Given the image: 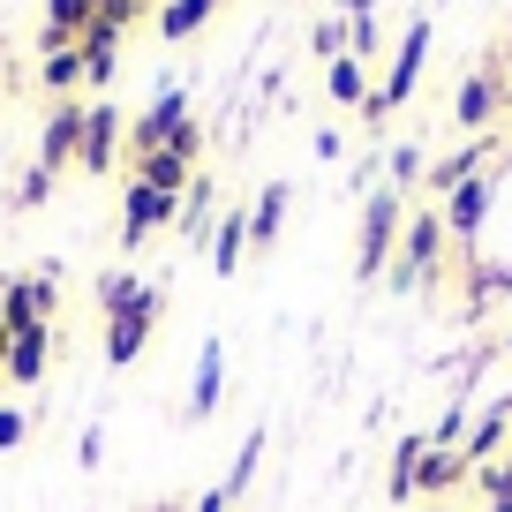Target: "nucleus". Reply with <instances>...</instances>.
Instances as JSON below:
<instances>
[{
	"label": "nucleus",
	"mask_w": 512,
	"mask_h": 512,
	"mask_svg": "<svg viewBox=\"0 0 512 512\" xmlns=\"http://www.w3.org/2000/svg\"><path fill=\"white\" fill-rule=\"evenodd\" d=\"M445 256H452V234H445V219H437V204L407 211V234H400V256H392L384 287H392V294H422V287H437Z\"/></svg>",
	"instance_id": "obj_1"
},
{
	"label": "nucleus",
	"mask_w": 512,
	"mask_h": 512,
	"mask_svg": "<svg viewBox=\"0 0 512 512\" xmlns=\"http://www.w3.org/2000/svg\"><path fill=\"white\" fill-rule=\"evenodd\" d=\"M400 234H407V196L377 181V196L362 204V249H354V279H362V287H377V279L392 272Z\"/></svg>",
	"instance_id": "obj_2"
},
{
	"label": "nucleus",
	"mask_w": 512,
	"mask_h": 512,
	"mask_svg": "<svg viewBox=\"0 0 512 512\" xmlns=\"http://www.w3.org/2000/svg\"><path fill=\"white\" fill-rule=\"evenodd\" d=\"M159 309H166V294L144 287V279H136V294H128V302L106 309V362H113V369H128L136 354L151 347V332H159Z\"/></svg>",
	"instance_id": "obj_3"
},
{
	"label": "nucleus",
	"mask_w": 512,
	"mask_h": 512,
	"mask_svg": "<svg viewBox=\"0 0 512 512\" xmlns=\"http://www.w3.org/2000/svg\"><path fill=\"white\" fill-rule=\"evenodd\" d=\"M512 106V76H505V53H482L475 68H467V83H460V98H452V121L460 128H475V136H490L497 128V113Z\"/></svg>",
	"instance_id": "obj_4"
},
{
	"label": "nucleus",
	"mask_w": 512,
	"mask_h": 512,
	"mask_svg": "<svg viewBox=\"0 0 512 512\" xmlns=\"http://www.w3.org/2000/svg\"><path fill=\"white\" fill-rule=\"evenodd\" d=\"M430 38H437V23L430 16H415L407 23V38H400V53H392V68H384V83H377V98H384V113H400L407 98H415V83H422V68H430Z\"/></svg>",
	"instance_id": "obj_5"
},
{
	"label": "nucleus",
	"mask_w": 512,
	"mask_h": 512,
	"mask_svg": "<svg viewBox=\"0 0 512 512\" xmlns=\"http://www.w3.org/2000/svg\"><path fill=\"white\" fill-rule=\"evenodd\" d=\"M121 151H128V121H121V106H106V98H98V106L83 113L76 174H113V166H121Z\"/></svg>",
	"instance_id": "obj_6"
},
{
	"label": "nucleus",
	"mask_w": 512,
	"mask_h": 512,
	"mask_svg": "<svg viewBox=\"0 0 512 512\" xmlns=\"http://www.w3.org/2000/svg\"><path fill=\"white\" fill-rule=\"evenodd\" d=\"M505 174V166H497ZM497 174H475V181H460V189L437 204V219H445V234H452V249H467V241L482 234V219H490V204H497Z\"/></svg>",
	"instance_id": "obj_7"
},
{
	"label": "nucleus",
	"mask_w": 512,
	"mask_h": 512,
	"mask_svg": "<svg viewBox=\"0 0 512 512\" xmlns=\"http://www.w3.org/2000/svg\"><path fill=\"white\" fill-rule=\"evenodd\" d=\"M174 211H181V196L151 189V181H128V196H121V249H144L159 226H174Z\"/></svg>",
	"instance_id": "obj_8"
},
{
	"label": "nucleus",
	"mask_w": 512,
	"mask_h": 512,
	"mask_svg": "<svg viewBox=\"0 0 512 512\" xmlns=\"http://www.w3.org/2000/svg\"><path fill=\"white\" fill-rule=\"evenodd\" d=\"M83 113H91V106L53 98L46 128H38V166H46V174H68V166H76V151H83Z\"/></svg>",
	"instance_id": "obj_9"
},
{
	"label": "nucleus",
	"mask_w": 512,
	"mask_h": 512,
	"mask_svg": "<svg viewBox=\"0 0 512 512\" xmlns=\"http://www.w3.org/2000/svg\"><path fill=\"white\" fill-rule=\"evenodd\" d=\"M490 159H497V136H475V144H460V151H445V159L422 174V196L430 204H445L460 181H475V174H490Z\"/></svg>",
	"instance_id": "obj_10"
},
{
	"label": "nucleus",
	"mask_w": 512,
	"mask_h": 512,
	"mask_svg": "<svg viewBox=\"0 0 512 512\" xmlns=\"http://www.w3.org/2000/svg\"><path fill=\"white\" fill-rule=\"evenodd\" d=\"M181 121H189V91H159L136 121H128V159H136V151H166Z\"/></svg>",
	"instance_id": "obj_11"
},
{
	"label": "nucleus",
	"mask_w": 512,
	"mask_h": 512,
	"mask_svg": "<svg viewBox=\"0 0 512 512\" xmlns=\"http://www.w3.org/2000/svg\"><path fill=\"white\" fill-rule=\"evenodd\" d=\"M452 264L467 272L460 317H482L490 302H505V294H512V264H490V256H475V249H452Z\"/></svg>",
	"instance_id": "obj_12"
},
{
	"label": "nucleus",
	"mask_w": 512,
	"mask_h": 512,
	"mask_svg": "<svg viewBox=\"0 0 512 512\" xmlns=\"http://www.w3.org/2000/svg\"><path fill=\"white\" fill-rule=\"evenodd\" d=\"M211 226H219V181L196 166V181L181 189V211H174V234L189 241V249H211Z\"/></svg>",
	"instance_id": "obj_13"
},
{
	"label": "nucleus",
	"mask_w": 512,
	"mask_h": 512,
	"mask_svg": "<svg viewBox=\"0 0 512 512\" xmlns=\"http://www.w3.org/2000/svg\"><path fill=\"white\" fill-rule=\"evenodd\" d=\"M219 392H226V339H204L196 347V384H189V422L219 415Z\"/></svg>",
	"instance_id": "obj_14"
},
{
	"label": "nucleus",
	"mask_w": 512,
	"mask_h": 512,
	"mask_svg": "<svg viewBox=\"0 0 512 512\" xmlns=\"http://www.w3.org/2000/svg\"><path fill=\"white\" fill-rule=\"evenodd\" d=\"M46 354H53V324L16 332V339H8V362H0V384H38V377H46Z\"/></svg>",
	"instance_id": "obj_15"
},
{
	"label": "nucleus",
	"mask_w": 512,
	"mask_h": 512,
	"mask_svg": "<svg viewBox=\"0 0 512 512\" xmlns=\"http://www.w3.org/2000/svg\"><path fill=\"white\" fill-rule=\"evenodd\" d=\"M460 482H475L467 452H437V445H422V467H415V497L445 505V490H460Z\"/></svg>",
	"instance_id": "obj_16"
},
{
	"label": "nucleus",
	"mask_w": 512,
	"mask_h": 512,
	"mask_svg": "<svg viewBox=\"0 0 512 512\" xmlns=\"http://www.w3.org/2000/svg\"><path fill=\"white\" fill-rule=\"evenodd\" d=\"M505 445H512V392H505L497 407H482V422L467 430V445H460V452H467V467H490Z\"/></svg>",
	"instance_id": "obj_17"
},
{
	"label": "nucleus",
	"mask_w": 512,
	"mask_h": 512,
	"mask_svg": "<svg viewBox=\"0 0 512 512\" xmlns=\"http://www.w3.org/2000/svg\"><path fill=\"white\" fill-rule=\"evenodd\" d=\"M287 204H294L287 181H264V189H256V204H249V249H256V256L279 241V226H287Z\"/></svg>",
	"instance_id": "obj_18"
},
{
	"label": "nucleus",
	"mask_w": 512,
	"mask_h": 512,
	"mask_svg": "<svg viewBox=\"0 0 512 512\" xmlns=\"http://www.w3.org/2000/svg\"><path fill=\"white\" fill-rule=\"evenodd\" d=\"M241 264H249V211H226V219L211 226V272L234 279Z\"/></svg>",
	"instance_id": "obj_19"
},
{
	"label": "nucleus",
	"mask_w": 512,
	"mask_h": 512,
	"mask_svg": "<svg viewBox=\"0 0 512 512\" xmlns=\"http://www.w3.org/2000/svg\"><path fill=\"white\" fill-rule=\"evenodd\" d=\"M128 181H151V189L181 196V189L196 181V166H181L174 151H136V159H128Z\"/></svg>",
	"instance_id": "obj_20"
},
{
	"label": "nucleus",
	"mask_w": 512,
	"mask_h": 512,
	"mask_svg": "<svg viewBox=\"0 0 512 512\" xmlns=\"http://www.w3.org/2000/svg\"><path fill=\"white\" fill-rule=\"evenodd\" d=\"M415 467H422V430H407L392 445V475H384V497L392 505H415Z\"/></svg>",
	"instance_id": "obj_21"
},
{
	"label": "nucleus",
	"mask_w": 512,
	"mask_h": 512,
	"mask_svg": "<svg viewBox=\"0 0 512 512\" xmlns=\"http://www.w3.org/2000/svg\"><path fill=\"white\" fill-rule=\"evenodd\" d=\"M332 8L347 16V53L369 61V53H377V0H332Z\"/></svg>",
	"instance_id": "obj_22"
},
{
	"label": "nucleus",
	"mask_w": 512,
	"mask_h": 512,
	"mask_svg": "<svg viewBox=\"0 0 512 512\" xmlns=\"http://www.w3.org/2000/svg\"><path fill=\"white\" fill-rule=\"evenodd\" d=\"M211 8H219V0H166V8H159V38H174V46L196 38L211 23Z\"/></svg>",
	"instance_id": "obj_23"
},
{
	"label": "nucleus",
	"mask_w": 512,
	"mask_h": 512,
	"mask_svg": "<svg viewBox=\"0 0 512 512\" xmlns=\"http://www.w3.org/2000/svg\"><path fill=\"white\" fill-rule=\"evenodd\" d=\"M76 83H83V53H76V46H61V53H46V61H38V91L76 98Z\"/></svg>",
	"instance_id": "obj_24"
},
{
	"label": "nucleus",
	"mask_w": 512,
	"mask_h": 512,
	"mask_svg": "<svg viewBox=\"0 0 512 512\" xmlns=\"http://www.w3.org/2000/svg\"><path fill=\"white\" fill-rule=\"evenodd\" d=\"M256 460H264V430H249V437H241L234 467H226V475H219V490L234 497V505H241V497H249V482H256Z\"/></svg>",
	"instance_id": "obj_25"
},
{
	"label": "nucleus",
	"mask_w": 512,
	"mask_h": 512,
	"mask_svg": "<svg viewBox=\"0 0 512 512\" xmlns=\"http://www.w3.org/2000/svg\"><path fill=\"white\" fill-rule=\"evenodd\" d=\"M324 91H332L339 106H362V98H369V61H354V53L332 61V68H324Z\"/></svg>",
	"instance_id": "obj_26"
},
{
	"label": "nucleus",
	"mask_w": 512,
	"mask_h": 512,
	"mask_svg": "<svg viewBox=\"0 0 512 512\" xmlns=\"http://www.w3.org/2000/svg\"><path fill=\"white\" fill-rule=\"evenodd\" d=\"M422 174H430V151H422V144H400V151H392V159H384V189H422Z\"/></svg>",
	"instance_id": "obj_27"
},
{
	"label": "nucleus",
	"mask_w": 512,
	"mask_h": 512,
	"mask_svg": "<svg viewBox=\"0 0 512 512\" xmlns=\"http://www.w3.org/2000/svg\"><path fill=\"white\" fill-rule=\"evenodd\" d=\"M309 53H317L324 68L347 61V16H339V8H324V16H317V31H309Z\"/></svg>",
	"instance_id": "obj_28"
},
{
	"label": "nucleus",
	"mask_w": 512,
	"mask_h": 512,
	"mask_svg": "<svg viewBox=\"0 0 512 512\" xmlns=\"http://www.w3.org/2000/svg\"><path fill=\"white\" fill-rule=\"evenodd\" d=\"M53 181H61V174H46V166H23V181H16V211H38V204H46V196H53Z\"/></svg>",
	"instance_id": "obj_29"
},
{
	"label": "nucleus",
	"mask_w": 512,
	"mask_h": 512,
	"mask_svg": "<svg viewBox=\"0 0 512 512\" xmlns=\"http://www.w3.org/2000/svg\"><path fill=\"white\" fill-rule=\"evenodd\" d=\"M166 151H174L181 166H196V159H204V128H196V113H189V121L174 128V144H166Z\"/></svg>",
	"instance_id": "obj_30"
},
{
	"label": "nucleus",
	"mask_w": 512,
	"mask_h": 512,
	"mask_svg": "<svg viewBox=\"0 0 512 512\" xmlns=\"http://www.w3.org/2000/svg\"><path fill=\"white\" fill-rule=\"evenodd\" d=\"M98 309H113V302H128V294H136V272H98Z\"/></svg>",
	"instance_id": "obj_31"
},
{
	"label": "nucleus",
	"mask_w": 512,
	"mask_h": 512,
	"mask_svg": "<svg viewBox=\"0 0 512 512\" xmlns=\"http://www.w3.org/2000/svg\"><path fill=\"white\" fill-rule=\"evenodd\" d=\"M23 437H31V415H23V407H8V400H0V452H16Z\"/></svg>",
	"instance_id": "obj_32"
},
{
	"label": "nucleus",
	"mask_w": 512,
	"mask_h": 512,
	"mask_svg": "<svg viewBox=\"0 0 512 512\" xmlns=\"http://www.w3.org/2000/svg\"><path fill=\"white\" fill-rule=\"evenodd\" d=\"M136 8H144V0H98V23H113V31H128V23H136Z\"/></svg>",
	"instance_id": "obj_33"
},
{
	"label": "nucleus",
	"mask_w": 512,
	"mask_h": 512,
	"mask_svg": "<svg viewBox=\"0 0 512 512\" xmlns=\"http://www.w3.org/2000/svg\"><path fill=\"white\" fill-rule=\"evenodd\" d=\"M76 460H83V467L106 460V430H83V437H76Z\"/></svg>",
	"instance_id": "obj_34"
},
{
	"label": "nucleus",
	"mask_w": 512,
	"mask_h": 512,
	"mask_svg": "<svg viewBox=\"0 0 512 512\" xmlns=\"http://www.w3.org/2000/svg\"><path fill=\"white\" fill-rule=\"evenodd\" d=\"M196 512H234V497H226V490H219V482H211V490H204V497H196Z\"/></svg>",
	"instance_id": "obj_35"
},
{
	"label": "nucleus",
	"mask_w": 512,
	"mask_h": 512,
	"mask_svg": "<svg viewBox=\"0 0 512 512\" xmlns=\"http://www.w3.org/2000/svg\"><path fill=\"white\" fill-rule=\"evenodd\" d=\"M144 512H189V505H181V497H159V505H144Z\"/></svg>",
	"instance_id": "obj_36"
},
{
	"label": "nucleus",
	"mask_w": 512,
	"mask_h": 512,
	"mask_svg": "<svg viewBox=\"0 0 512 512\" xmlns=\"http://www.w3.org/2000/svg\"><path fill=\"white\" fill-rule=\"evenodd\" d=\"M497 53H505V68H512V23H505V46H497Z\"/></svg>",
	"instance_id": "obj_37"
},
{
	"label": "nucleus",
	"mask_w": 512,
	"mask_h": 512,
	"mask_svg": "<svg viewBox=\"0 0 512 512\" xmlns=\"http://www.w3.org/2000/svg\"><path fill=\"white\" fill-rule=\"evenodd\" d=\"M0 106H8V68H0Z\"/></svg>",
	"instance_id": "obj_38"
},
{
	"label": "nucleus",
	"mask_w": 512,
	"mask_h": 512,
	"mask_svg": "<svg viewBox=\"0 0 512 512\" xmlns=\"http://www.w3.org/2000/svg\"><path fill=\"white\" fill-rule=\"evenodd\" d=\"M430 512H452V505H430Z\"/></svg>",
	"instance_id": "obj_39"
}]
</instances>
